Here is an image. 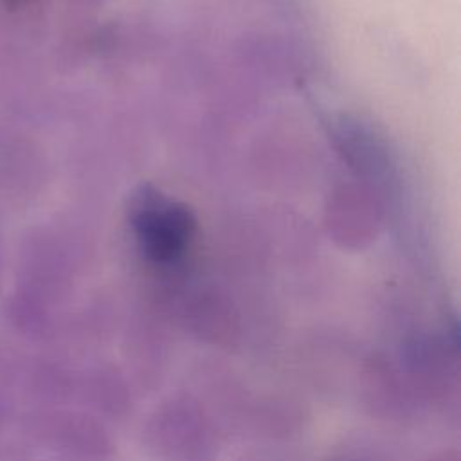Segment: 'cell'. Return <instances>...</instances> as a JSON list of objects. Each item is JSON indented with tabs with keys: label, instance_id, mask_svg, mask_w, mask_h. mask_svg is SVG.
Returning <instances> with one entry per match:
<instances>
[{
	"label": "cell",
	"instance_id": "6da1fadb",
	"mask_svg": "<svg viewBox=\"0 0 461 461\" xmlns=\"http://www.w3.org/2000/svg\"><path fill=\"white\" fill-rule=\"evenodd\" d=\"M131 229L149 259L169 263L187 249L194 234V218L185 205L160 193L144 191L133 202Z\"/></svg>",
	"mask_w": 461,
	"mask_h": 461
}]
</instances>
